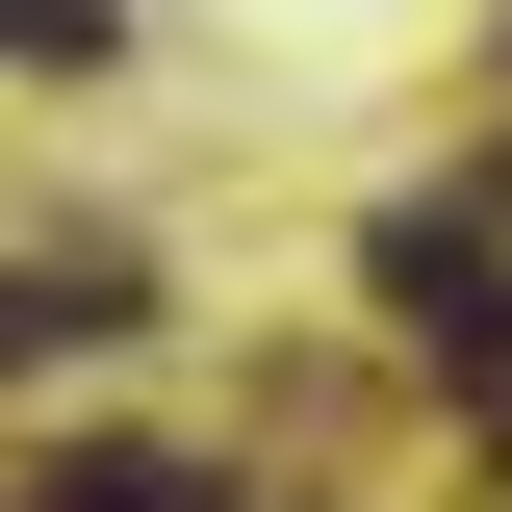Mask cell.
<instances>
[{
    "label": "cell",
    "mask_w": 512,
    "mask_h": 512,
    "mask_svg": "<svg viewBox=\"0 0 512 512\" xmlns=\"http://www.w3.org/2000/svg\"><path fill=\"white\" fill-rule=\"evenodd\" d=\"M436 384H461V410H487V436H512V308H487V333H461V359H436Z\"/></svg>",
    "instance_id": "cell-5"
},
{
    "label": "cell",
    "mask_w": 512,
    "mask_h": 512,
    "mask_svg": "<svg viewBox=\"0 0 512 512\" xmlns=\"http://www.w3.org/2000/svg\"><path fill=\"white\" fill-rule=\"evenodd\" d=\"M26 512H231V487H205V461H154V436H103V461H52Z\"/></svg>",
    "instance_id": "cell-3"
},
{
    "label": "cell",
    "mask_w": 512,
    "mask_h": 512,
    "mask_svg": "<svg viewBox=\"0 0 512 512\" xmlns=\"http://www.w3.org/2000/svg\"><path fill=\"white\" fill-rule=\"evenodd\" d=\"M384 308H410V359H461L512 282H487V231H461V205H384Z\"/></svg>",
    "instance_id": "cell-1"
},
{
    "label": "cell",
    "mask_w": 512,
    "mask_h": 512,
    "mask_svg": "<svg viewBox=\"0 0 512 512\" xmlns=\"http://www.w3.org/2000/svg\"><path fill=\"white\" fill-rule=\"evenodd\" d=\"M0 52H52V77H77V52H103V0H0Z\"/></svg>",
    "instance_id": "cell-4"
},
{
    "label": "cell",
    "mask_w": 512,
    "mask_h": 512,
    "mask_svg": "<svg viewBox=\"0 0 512 512\" xmlns=\"http://www.w3.org/2000/svg\"><path fill=\"white\" fill-rule=\"evenodd\" d=\"M77 333H128V256H0V384L77 359Z\"/></svg>",
    "instance_id": "cell-2"
}]
</instances>
